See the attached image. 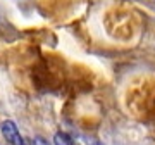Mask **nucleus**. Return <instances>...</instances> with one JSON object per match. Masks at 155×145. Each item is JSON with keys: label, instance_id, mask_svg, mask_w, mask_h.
Wrapping results in <instances>:
<instances>
[{"label": "nucleus", "instance_id": "obj_2", "mask_svg": "<svg viewBox=\"0 0 155 145\" xmlns=\"http://www.w3.org/2000/svg\"><path fill=\"white\" fill-rule=\"evenodd\" d=\"M31 145H50V143L45 138H41V137H35L33 142H31Z\"/></svg>", "mask_w": 155, "mask_h": 145}, {"label": "nucleus", "instance_id": "obj_1", "mask_svg": "<svg viewBox=\"0 0 155 145\" xmlns=\"http://www.w3.org/2000/svg\"><path fill=\"white\" fill-rule=\"evenodd\" d=\"M54 145H72V140L67 133H55L54 137Z\"/></svg>", "mask_w": 155, "mask_h": 145}, {"label": "nucleus", "instance_id": "obj_3", "mask_svg": "<svg viewBox=\"0 0 155 145\" xmlns=\"http://www.w3.org/2000/svg\"><path fill=\"white\" fill-rule=\"evenodd\" d=\"M88 145H102V143H100L98 140H91V142H88Z\"/></svg>", "mask_w": 155, "mask_h": 145}]
</instances>
